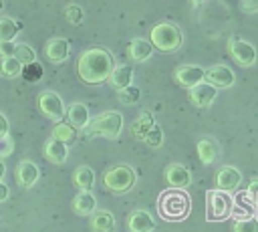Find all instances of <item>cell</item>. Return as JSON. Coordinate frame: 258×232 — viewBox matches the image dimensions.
<instances>
[{
    "instance_id": "4dcf8cb0",
    "label": "cell",
    "mask_w": 258,
    "mask_h": 232,
    "mask_svg": "<svg viewBox=\"0 0 258 232\" xmlns=\"http://www.w3.org/2000/svg\"><path fill=\"white\" fill-rule=\"evenodd\" d=\"M117 97H119V101H121L123 105H135V103L139 101V97H141V91H139L135 85H131V87L119 91Z\"/></svg>"
},
{
    "instance_id": "9a60e30c",
    "label": "cell",
    "mask_w": 258,
    "mask_h": 232,
    "mask_svg": "<svg viewBox=\"0 0 258 232\" xmlns=\"http://www.w3.org/2000/svg\"><path fill=\"white\" fill-rule=\"evenodd\" d=\"M155 228L153 216L145 210H135L127 216V230L129 232H151Z\"/></svg>"
},
{
    "instance_id": "44dd1931",
    "label": "cell",
    "mask_w": 258,
    "mask_h": 232,
    "mask_svg": "<svg viewBox=\"0 0 258 232\" xmlns=\"http://www.w3.org/2000/svg\"><path fill=\"white\" fill-rule=\"evenodd\" d=\"M97 208V198L93 196V192H79L73 200V210L79 216H91L95 214Z\"/></svg>"
},
{
    "instance_id": "f1b7e54d",
    "label": "cell",
    "mask_w": 258,
    "mask_h": 232,
    "mask_svg": "<svg viewBox=\"0 0 258 232\" xmlns=\"http://www.w3.org/2000/svg\"><path fill=\"white\" fill-rule=\"evenodd\" d=\"M16 59L26 67V65L36 63V52H34V48H32L30 44H26V42H18V44H16Z\"/></svg>"
},
{
    "instance_id": "b9f144b4",
    "label": "cell",
    "mask_w": 258,
    "mask_h": 232,
    "mask_svg": "<svg viewBox=\"0 0 258 232\" xmlns=\"http://www.w3.org/2000/svg\"><path fill=\"white\" fill-rule=\"evenodd\" d=\"M2 8H4V2H2V0H0V10H2Z\"/></svg>"
},
{
    "instance_id": "d6986e66",
    "label": "cell",
    "mask_w": 258,
    "mask_h": 232,
    "mask_svg": "<svg viewBox=\"0 0 258 232\" xmlns=\"http://www.w3.org/2000/svg\"><path fill=\"white\" fill-rule=\"evenodd\" d=\"M44 155H46L48 161H52L56 165L58 163H64L67 157H69V145L62 143V141H58V139H54V137H50L44 143Z\"/></svg>"
},
{
    "instance_id": "30bf717a",
    "label": "cell",
    "mask_w": 258,
    "mask_h": 232,
    "mask_svg": "<svg viewBox=\"0 0 258 232\" xmlns=\"http://www.w3.org/2000/svg\"><path fill=\"white\" fill-rule=\"evenodd\" d=\"M175 81L185 89H194L206 81V71L198 65H181L175 71Z\"/></svg>"
},
{
    "instance_id": "7a4b0ae2",
    "label": "cell",
    "mask_w": 258,
    "mask_h": 232,
    "mask_svg": "<svg viewBox=\"0 0 258 232\" xmlns=\"http://www.w3.org/2000/svg\"><path fill=\"white\" fill-rule=\"evenodd\" d=\"M189 206L191 202L185 190H175V188L161 192L157 200V210L165 220H183L189 214Z\"/></svg>"
},
{
    "instance_id": "484cf974",
    "label": "cell",
    "mask_w": 258,
    "mask_h": 232,
    "mask_svg": "<svg viewBox=\"0 0 258 232\" xmlns=\"http://www.w3.org/2000/svg\"><path fill=\"white\" fill-rule=\"evenodd\" d=\"M18 22L10 16H2L0 18V40L4 42H14L16 34H18Z\"/></svg>"
},
{
    "instance_id": "f35d334b",
    "label": "cell",
    "mask_w": 258,
    "mask_h": 232,
    "mask_svg": "<svg viewBox=\"0 0 258 232\" xmlns=\"http://www.w3.org/2000/svg\"><path fill=\"white\" fill-rule=\"evenodd\" d=\"M8 196H10V188L0 180V202H6V200H8Z\"/></svg>"
},
{
    "instance_id": "f546056e",
    "label": "cell",
    "mask_w": 258,
    "mask_h": 232,
    "mask_svg": "<svg viewBox=\"0 0 258 232\" xmlns=\"http://www.w3.org/2000/svg\"><path fill=\"white\" fill-rule=\"evenodd\" d=\"M42 75H44V71H42V65L36 61V63H32V65H26L24 69H22V77H24V81H28V83H38L40 79H42Z\"/></svg>"
},
{
    "instance_id": "d6a6232c",
    "label": "cell",
    "mask_w": 258,
    "mask_h": 232,
    "mask_svg": "<svg viewBox=\"0 0 258 232\" xmlns=\"http://www.w3.org/2000/svg\"><path fill=\"white\" fill-rule=\"evenodd\" d=\"M64 16H67V20H69L71 24H81L85 12H83V8H81L79 4H69V6L64 8Z\"/></svg>"
},
{
    "instance_id": "603a6c76",
    "label": "cell",
    "mask_w": 258,
    "mask_h": 232,
    "mask_svg": "<svg viewBox=\"0 0 258 232\" xmlns=\"http://www.w3.org/2000/svg\"><path fill=\"white\" fill-rule=\"evenodd\" d=\"M91 228H93V232H113L115 230V216L111 212L101 210V212L93 214Z\"/></svg>"
},
{
    "instance_id": "ba28073f",
    "label": "cell",
    "mask_w": 258,
    "mask_h": 232,
    "mask_svg": "<svg viewBox=\"0 0 258 232\" xmlns=\"http://www.w3.org/2000/svg\"><path fill=\"white\" fill-rule=\"evenodd\" d=\"M228 48H230L232 59H234L238 65L250 67V65L256 63V48H254V44H250V42H246V40H242V38H232V40L228 42Z\"/></svg>"
},
{
    "instance_id": "4316f807",
    "label": "cell",
    "mask_w": 258,
    "mask_h": 232,
    "mask_svg": "<svg viewBox=\"0 0 258 232\" xmlns=\"http://www.w3.org/2000/svg\"><path fill=\"white\" fill-rule=\"evenodd\" d=\"M22 69H24V65L16 56L2 59V63H0V73H2V77H8V79H14V77L22 75Z\"/></svg>"
},
{
    "instance_id": "d590c367",
    "label": "cell",
    "mask_w": 258,
    "mask_h": 232,
    "mask_svg": "<svg viewBox=\"0 0 258 232\" xmlns=\"http://www.w3.org/2000/svg\"><path fill=\"white\" fill-rule=\"evenodd\" d=\"M0 56H2V59L16 56V44H14V42H4V40H0Z\"/></svg>"
},
{
    "instance_id": "8d00e7d4",
    "label": "cell",
    "mask_w": 258,
    "mask_h": 232,
    "mask_svg": "<svg viewBox=\"0 0 258 232\" xmlns=\"http://www.w3.org/2000/svg\"><path fill=\"white\" fill-rule=\"evenodd\" d=\"M248 194H250V198L254 200V204L258 206V178L256 180H252L250 184H248V190H246Z\"/></svg>"
},
{
    "instance_id": "e575fe53",
    "label": "cell",
    "mask_w": 258,
    "mask_h": 232,
    "mask_svg": "<svg viewBox=\"0 0 258 232\" xmlns=\"http://www.w3.org/2000/svg\"><path fill=\"white\" fill-rule=\"evenodd\" d=\"M12 151H14V141H12V137H10V135L0 137V159L8 157Z\"/></svg>"
},
{
    "instance_id": "74e56055",
    "label": "cell",
    "mask_w": 258,
    "mask_h": 232,
    "mask_svg": "<svg viewBox=\"0 0 258 232\" xmlns=\"http://www.w3.org/2000/svg\"><path fill=\"white\" fill-rule=\"evenodd\" d=\"M8 135V119L4 113H0V137Z\"/></svg>"
},
{
    "instance_id": "e0dca14e",
    "label": "cell",
    "mask_w": 258,
    "mask_h": 232,
    "mask_svg": "<svg viewBox=\"0 0 258 232\" xmlns=\"http://www.w3.org/2000/svg\"><path fill=\"white\" fill-rule=\"evenodd\" d=\"M38 165L30 159H22L16 167V180L22 188H32L38 182Z\"/></svg>"
},
{
    "instance_id": "83f0119b",
    "label": "cell",
    "mask_w": 258,
    "mask_h": 232,
    "mask_svg": "<svg viewBox=\"0 0 258 232\" xmlns=\"http://www.w3.org/2000/svg\"><path fill=\"white\" fill-rule=\"evenodd\" d=\"M50 137H54V139H58V141H62V143H69L71 139H75V127H73L71 123L60 121V123L54 125Z\"/></svg>"
},
{
    "instance_id": "3957f363",
    "label": "cell",
    "mask_w": 258,
    "mask_h": 232,
    "mask_svg": "<svg viewBox=\"0 0 258 232\" xmlns=\"http://www.w3.org/2000/svg\"><path fill=\"white\" fill-rule=\"evenodd\" d=\"M181 30L171 22H159L149 32V42L163 52L177 50L181 46Z\"/></svg>"
},
{
    "instance_id": "ffe728a7",
    "label": "cell",
    "mask_w": 258,
    "mask_h": 232,
    "mask_svg": "<svg viewBox=\"0 0 258 232\" xmlns=\"http://www.w3.org/2000/svg\"><path fill=\"white\" fill-rule=\"evenodd\" d=\"M133 65H119L115 71H113V75H111V79H109V85L113 87V89H117V93L119 91H123V89H127V87H131L133 83Z\"/></svg>"
},
{
    "instance_id": "7c38bea8",
    "label": "cell",
    "mask_w": 258,
    "mask_h": 232,
    "mask_svg": "<svg viewBox=\"0 0 258 232\" xmlns=\"http://www.w3.org/2000/svg\"><path fill=\"white\" fill-rule=\"evenodd\" d=\"M165 180H167V184H169L171 188H175V190H185V188L191 184V173H189V169H187L185 165H181V163H171V165H167V169H165Z\"/></svg>"
},
{
    "instance_id": "8992f818",
    "label": "cell",
    "mask_w": 258,
    "mask_h": 232,
    "mask_svg": "<svg viewBox=\"0 0 258 232\" xmlns=\"http://www.w3.org/2000/svg\"><path fill=\"white\" fill-rule=\"evenodd\" d=\"M234 212V198L222 190H210L206 196L208 220H224Z\"/></svg>"
},
{
    "instance_id": "2e32d148",
    "label": "cell",
    "mask_w": 258,
    "mask_h": 232,
    "mask_svg": "<svg viewBox=\"0 0 258 232\" xmlns=\"http://www.w3.org/2000/svg\"><path fill=\"white\" fill-rule=\"evenodd\" d=\"M67 119L69 123L75 127V129H87L91 125V113H89V107L85 103H73L69 109H67Z\"/></svg>"
},
{
    "instance_id": "8fae6325",
    "label": "cell",
    "mask_w": 258,
    "mask_h": 232,
    "mask_svg": "<svg viewBox=\"0 0 258 232\" xmlns=\"http://www.w3.org/2000/svg\"><path fill=\"white\" fill-rule=\"evenodd\" d=\"M216 190H222V192H232L240 186L242 182V173L240 169H236L234 165H224L216 171Z\"/></svg>"
},
{
    "instance_id": "60d3db41",
    "label": "cell",
    "mask_w": 258,
    "mask_h": 232,
    "mask_svg": "<svg viewBox=\"0 0 258 232\" xmlns=\"http://www.w3.org/2000/svg\"><path fill=\"white\" fill-rule=\"evenodd\" d=\"M4 173H6V163H4L2 159H0V180L4 178Z\"/></svg>"
},
{
    "instance_id": "d4e9b609",
    "label": "cell",
    "mask_w": 258,
    "mask_h": 232,
    "mask_svg": "<svg viewBox=\"0 0 258 232\" xmlns=\"http://www.w3.org/2000/svg\"><path fill=\"white\" fill-rule=\"evenodd\" d=\"M198 155L204 163H214L218 157V145L214 139H200L198 141Z\"/></svg>"
},
{
    "instance_id": "7402d4cb",
    "label": "cell",
    "mask_w": 258,
    "mask_h": 232,
    "mask_svg": "<svg viewBox=\"0 0 258 232\" xmlns=\"http://www.w3.org/2000/svg\"><path fill=\"white\" fill-rule=\"evenodd\" d=\"M73 182L79 188V192H91L95 184V173L89 165H79L73 173Z\"/></svg>"
},
{
    "instance_id": "836d02e7",
    "label": "cell",
    "mask_w": 258,
    "mask_h": 232,
    "mask_svg": "<svg viewBox=\"0 0 258 232\" xmlns=\"http://www.w3.org/2000/svg\"><path fill=\"white\" fill-rule=\"evenodd\" d=\"M143 141H145L149 147H159V145L163 143V131H161V129L155 125V127H153V129H151V131L145 135V139H143Z\"/></svg>"
},
{
    "instance_id": "ab89813d",
    "label": "cell",
    "mask_w": 258,
    "mask_h": 232,
    "mask_svg": "<svg viewBox=\"0 0 258 232\" xmlns=\"http://www.w3.org/2000/svg\"><path fill=\"white\" fill-rule=\"evenodd\" d=\"M242 10L244 12H256L258 10V2H242Z\"/></svg>"
},
{
    "instance_id": "ac0fdd59",
    "label": "cell",
    "mask_w": 258,
    "mask_h": 232,
    "mask_svg": "<svg viewBox=\"0 0 258 232\" xmlns=\"http://www.w3.org/2000/svg\"><path fill=\"white\" fill-rule=\"evenodd\" d=\"M153 44L149 42V40H145V38H133L131 42H129V48H127V52H129V59L133 61V63H145L151 54H153Z\"/></svg>"
},
{
    "instance_id": "1f68e13d",
    "label": "cell",
    "mask_w": 258,
    "mask_h": 232,
    "mask_svg": "<svg viewBox=\"0 0 258 232\" xmlns=\"http://www.w3.org/2000/svg\"><path fill=\"white\" fill-rule=\"evenodd\" d=\"M234 232H258V218H240L234 224Z\"/></svg>"
},
{
    "instance_id": "9c48e42d",
    "label": "cell",
    "mask_w": 258,
    "mask_h": 232,
    "mask_svg": "<svg viewBox=\"0 0 258 232\" xmlns=\"http://www.w3.org/2000/svg\"><path fill=\"white\" fill-rule=\"evenodd\" d=\"M234 81H236V75L226 65H212L206 71V83L214 85L216 89H228L234 85Z\"/></svg>"
},
{
    "instance_id": "6da1fadb",
    "label": "cell",
    "mask_w": 258,
    "mask_h": 232,
    "mask_svg": "<svg viewBox=\"0 0 258 232\" xmlns=\"http://www.w3.org/2000/svg\"><path fill=\"white\" fill-rule=\"evenodd\" d=\"M115 69L117 67H115L113 54L103 46H95V48L85 50L77 61V73L89 85L109 81Z\"/></svg>"
},
{
    "instance_id": "5b68a950",
    "label": "cell",
    "mask_w": 258,
    "mask_h": 232,
    "mask_svg": "<svg viewBox=\"0 0 258 232\" xmlns=\"http://www.w3.org/2000/svg\"><path fill=\"white\" fill-rule=\"evenodd\" d=\"M135 171L129 165H115L103 176V184L113 194H125L135 186Z\"/></svg>"
},
{
    "instance_id": "5bb4252c",
    "label": "cell",
    "mask_w": 258,
    "mask_h": 232,
    "mask_svg": "<svg viewBox=\"0 0 258 232\" xmlns=\"http://www.w3.org/2000/svg\"><path fill=\"white\" fill-rule=\"evenodd\" d=\"M44 54L50 63H64L71 54V44L67 38H50L44 46Z\"/></svg>"
},
{
    "instance_id": "7bdbcfd3",
    "label": "cell",
    "mask_w": 258,
    "mask_h": 232,
    "mask_svg": "<svg viewBox=\"0 0 258 232\" xmlns=\"http://www.w3.org/2000/svg\"><path fill=\"white\" fill-rule=\"evenodd\" d=\"M0 75H2V73H0Z\"/></svg>"
},
{
    "instance_id": "4fadbf2b",
    "label": "cell",
    "mask_w": 258,
    "mask_h": 232,
    "mask_svg": "<svg viewBox=\"0 0 258 232\" xmlns=\"http://www.w3.org/2000/svg\"><path fill=\"white\" fill-rule=\"evenodd\" d=\"M218 97V89L210 83H200L198 87L189 89V101L196 105V107H210L214 103V99Z\"/></svg>"
},
{
    "instance_id": "52a82bcc",
    "label": "cell",
    "mask_w": 258,
    "mask_h": 232,
    "mask_svg": "<svg viewBox=\"0 0 258 232\" xmlns=\"http://www.w3.org/2000/svg\"><path fill=\"white\" fill-rule=\"evenodd\" d=\"M38 109L42 111L44 117H48L50 121H54V125L64 119V103H62L60 95L54 93V91H48L46 89V91H42L38 95Z\"/></svg>"
},
{
    "instance_id": "cb8c5ba5",
    "label": "cell",
    "mask_w": 258,
    "mask_h": 232,
    "mask_svg": "<svg viewBox=\"0 0 258 232\" xmlns=\"http://www.w3.org/2000/svg\"><path fill=\"white\" fill-rule=\"evenodd\" d=\"M153 127H155V123H153L151 111H143V113L137 117V121L131 125V133H133L137 139H145V135H147Z\"/></svg>"
},
{
    "instance_id": "277c9868",
    "label": "cell",
    "mask_w": 258,
    "mask_h": 232,
    "mask_svg": "<svg viewBox=\"0 0 258 232\" xmlns=\"http://www.w3.org/2000/svg\"><path fill=\"white\" fill-rule=\"evenodd\" d=\"M121 129H123V115L119 111H105L97 115L89 125L91 135H101L109 139H115L121 133Z\"/></svg>"
}]
</instances>
